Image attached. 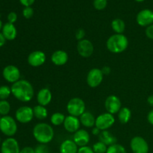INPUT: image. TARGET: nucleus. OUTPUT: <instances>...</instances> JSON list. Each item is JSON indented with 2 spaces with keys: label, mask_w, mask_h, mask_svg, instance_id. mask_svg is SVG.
Returning <instances> with one entry per match:
<instances>
[{
  "label": "nucleus",
  "mask_w": 153,
  "mask_h": 153,
  "mask_svg": "<svg viewBox=\"0 0 153 153\" xmlns=\"http://www.w3.org/2000/svg\"><path fill=\"white\" fill-rule=\"evenodd\" d=\"M10 89L12 95L22 102H28L34 98V88L28 81L25 79L13 83Z\"/></svg>",
  "instance_id": "nucleus-1"
},
{
  "label": "nucleus",
  "mask_w": 153,
  "mask_h": 153,
  "mask_svg": "<svg viewBox=\"0 0 153 153\" xmlns=\"http://www.w3.org/2000/svg\"><path fill=\"white\" fill-rule=\"evenodd\" d=\"M33 136L40 144H47L54 138L55 132L52 126L46 123H40L33 128Z\"/></svg>",
  "instance_id": "nucleus-2"
},
{
  "label": "nucleus",
  "mask_w": 153,
  "mask_h": 153,
  "mask_svg": "<svg viewBox=\"0 0 153 153\" xmlns=\"http://www.w3.org/2000/svg\"><path fill=\"white\" fill-rule=\"evenodd\" d=\"M128 38L123 34H114L107 40L106 46L111 52L119 54L123 52L128 48Z\"/></svg>",
  "instance_id": "nucleus-3"
},
{
  "label": "nucleus",
  "mask_w": 153,
  "mask_h": 153,
  "mask_svg": "<svg viewBox=\"0 0 153 153\" xmlns=\"http://www.w3.org/2000/svg\"><path fill=\"white\" fill-rule=\"evenodd\" d=\"M17 124L12 117L2 116L0 118V131L4 135L11 137L17 131Z\"/></svg>",
  "instance_id": "nucleus-4"
},
{
  "label": "nucleus",
  "mask_w": 153,
  "mask_h": 153,
  "mask_svg": "<svg viewBox=\"0 0 153 153\" xmlns=\"http://www.w3.org/2000/svg\"><path fill=\"white\" fill-rule=\"evenodd\" d=\"M85 103L81 98L75 97L71 99L67 105V110L69 114L74 117H80L85 112Z\"/></svg>",
  "instance_id": "nucleus-5"
},
{
  "label": "nucleus",
  "mask_w": 153,
  "mask_h": 153,
  "mask_svg": "<svg viewBox=\"0 0 153 153\" xmlns=\"http://www.w3.org/2000/svg\"><path fill=\"white\" fill-rule=\"evenodd\" d=\"M115 123V118L113 114L110 113H104L99 115L96 118L95 126L101 131L108 129Z\"/></svg>",
  "instance_id": "nucleus-6"
},
{
  "label": "nucleus",
  "mask_w": 153,
  "mask_h": 153,
  "mask_svg": "<svg viewBox=\"0 0 153 153\" xmlns=\"http://www.w3.org/2000/svg\"><path fill=\"white\" fill-rule=\"evenodd\" d=\"M34 117L33 108L29 106H22L15 113L16 120L20 123H28L32 120Z\"/></svg>",
  "instance_id": "nucleus-7"
},
{
  "label": "nucleus",
  "mask_w": 153,
  "mask_h": 153,
  "mask_svg": "<svg viewBox=\"0 0 153 153\" xmlns=\"http://www.w3.org/2000/svg\"><path fill=\"white\" fill-rule=\"evenodd\" d=\"M130 147L133 153H148L149 145L146 140L140 136H136L131 140Z\"/></svg>",
  "instance_id": "nucleus-8"
},
{
  "label": "nucleus",
  "mask_w": 153,
  "mask_h": 153,
  "mask_svg": "<svg viewBox=\"0 0 153 153\" xmlns=\"http://www.w3.org/2000/svg\"><path fill=\"white\" fill-rule=\"evenodd\" d=\"M103 73L99 68H93L87 76V83L91 88H97L101 85L103 80Z\"/></svg>",
  "instance_id": "nucleus-9"
},
{
  "label": "nucleus",
  "mask_w": 153,
  "mask_h": 153,
  "mask_svg": "<svg viewBox=\"0 0 153 153\" xmlns=\"http://www.w3.org/2000/svg\"><path fill=\"white\" fill-rule=\"evenodd\" d=\"M2 76L7 82L13 84L19 80L20 71L16 66L7 65L3 69Z\"/></svg>",
  "instance_id": "nucleus-10"
},
{
  "label": "nucleus",
  "mask_w": 153,
  "mask_h": 153,
  "mask_svg": "<svg viewBox=\"0 0 153 153\" xmlns=\"http://www.w3.org/2000/svg\"><path fill=\"white\" fill-rule=\"evenodd\" d=\"M105 107L108 113L115 114L120 111L122 108L121 101L118 97L115 95H111L107 97L105 102Z\"/></svg>",
  "instance_id": "nucleus-11"
},
{
  "label": "nucleus",
  "mask_w": 153,
  "mask_h": 153,
  "mask_svg": "<svg viewBox=\"0 0 153 153\" xmlns=\"http://www.w3.org/2000/svg\"><path fill=\"white\" fill-rule=\"evenodd\" d=\"M94 47L91 41L87 39L80 40L77 43V52L83 58H89L93 55Z\"/></svg>",
  "instance_id": "nucleus-12"
},
{
  "label": "nucleus",
  "mask_w": 153,
  "mask_h": 153,
  "mask_svg": "<svg viewBox=\"0 0 153 153\" xmlns=\"http://www.w3.org/2000/svg\"><path fill=\"white\" fill-rule=\"evenodd\" d=\"M46 54L40 50H36L31 52L28 56V64L33 67H38L43 65L46 62Z\"/></svg>",
  "instance_id": "nucleus-13"
},
{
  "label": "nucleus",
  "mask_w": 153,
  "mask_h": 153,
  "mask_svg": "<svg viewBox=\"0 0 153 153\" xmlns=\"http://www.w3.org/2000/svg\"><path fill=\"white\" fill-rule=\"evenodd\" d=\"M136 21L142 27H148L153 24V11L149 9H143L137 15Z\"/></svg>",
  "instance_id": "nucleus-14"
},
{
  "label": "nucleus",
  "mask_w": 153,
  "mask_h": 153,
  "mask_svg": "<svg viewBox=\"0 0 153 153\" xmlns=\"http://www.w3.org/2000/svg\"><path fill=\"white\" fill-rule=\"evenodd\" d=\"M19 143L13 137H7L1 143V153H19Z\"/></svg>",
  "instance_id": "nucleus-15"
},
{
  "label": "nucleus",
  "mask_w": 153,
  "mask_h": 153,
  "mask_svg": "<svg viewBox=\"0 0 153 153\" xmlns=\"http://www.w3.org/2000/svg\"><path fill=\"white\" fill-rule=\"evenodd\" d=\"M64 127L66 131L70 133H75L79 130L80 128L81 122L80 120L78 119L77 117L69 115L65 118V120L64 123Z\"/></svg>",
  "instance_id": "nucleus-16"
},
{
  "label": "nucleus",
  "mask_w": 153,
  "mask_h": 153,
  "mask_svg": "<svg viewBox=\"0 0 153 153\" xmlns=\"http://www.w3.org/2000/svg\"><path fill=\"white\" fill-rule=\"evenodd\" d=\"M91 140V136L89 132L85 129H79L74 133L73 141L76 143L78 146H85Z\"/></svg>",
  "instance_id": "nucleus-17"
},
{
  "label": "nucleus",
  "mask_w": 153,
  "mask_h": 153,
  "mask_svg": "<svg viewBox=\"0 0 153 153\" xmlns=\"http://www.w3.org/2000/svg\"><path fill=\"white\" fill-rule=\"evenodd\" d=\"M52 100V92L49 88H42L38 91L37 94V101L38 105L46 106L51 102Z\"/></svg>",
  "instance_id": "nucleus-18"
},
{
  "label": "nucleus",
  "mask_w": 153,
  "mask_h": 153,
  "mask_svg": "<svg viewBox=\"0 0 153 153\" xmlns=\"http://www.w3.org/2000/svg\"><path fill=\"white\" fill-rule=\"evenodd\" d=\"M69 56L67 52L64 50H57L52 53L51 61L55 66H63L68 61Z\"/></svg>",
  "instance_id": "nucleus-19"
},
{
  "label": "nucleus",
  "mask_w": 153,
  "mask_h": 153,
  "mask_svg": "<svg viewBox=\"0 0 153 153\" xmlns=\"http://www.w3.org/2000/svg\"><path fill=\"white\" fill-rule=\"evenodd\" d=\"M1 33L6 40H13L17 36V30L15 25L8 22L3 25Z\"/></svg>",
  "instance_id": "nucleus-20"
},
{
  "label": "nucleus",
  "mask_w": 153,
  "mask_h": 153,
  "mask_svg": "<svg viewBox=\"0 0 153 153\" xmlns=\"http://www.w3.org/2000/svg\"><path fill=\"white\" fill-rule=\"evenodd\" d=\"M79 148L72 140H65L60 146V153H78Z\"/></svg>",
  "instance_id": "nucleus-21"
},
{
  "label": "nucleus",
  "mask_w": 153,
  "mask_h": 153,
  "mask_svg": "<svg viewBox=\"0 0 153 153\" xmlns=\"http://www.w3.org/2000/svg\"><path fill=\"white\" fill-rule=\"evenodd\" d=\"M81 124L87 128H92L95 126L96 118L92 113L89 111H85L80 116Z\"/></svg>",
  "instance_id": "nucleus-22"
},
{
  "label": "nucleus",
  "mask_w": 153,
  "mask_h": 153,
  "mask_svg": "<svg viewBox=\"0 0 153 153\" xmlns=\"http://www.w3.org/2000/svg\"><path fill=\"white\" fill-rule=\"evenodd\" d=\"M99 140H100V141L105 143L106 146H108L117 143V140L116 137L114 136L110 131H107V130L101 131V133L99 135Z\"/></svg>",
  "instance_id": "nucleus-23"
},
{
  "label": "nucleus",
  "mask_w": 153,
  "mask_h": 153,
  "mask_svg": "<svg viewBox=\"0 0 153 153\" xmlns=\"http://www.w3.org/2000/svg\"><path fill=\"white\" fill-rule=\"evenodd\" d=\"M131 117V111L128 108H121L120 111L118 112V119L120 122L123 124H126L129 122Z\"/></svg>",
  "instance_id": "nucleus-24"
},
{
  "label": "nucleus",
  "mask_w": 153,
  "mask_h": 153,
  "mask_svg": "<svg viewBox=\"0 0 153 153\" xmlns=\"http://www.w3.org/2000/svg\"><path fill=\"white\" fill-rule=\"evenodd\" d=\"M33 111H34V117L37 118V120H45L48 116V111L45 106L37 105L33 108Z\"/></svg>",
  "instance_id": "nucleus-25"
},
{
  "label": "nucleus",
  "mask_w": 153,
  "mask_h": 153,
  "mask_svg": "<svg viewBox=\"0 0 153 153\" xmlns=\"http://www.w3.org/2000/svg\"><path fill=\"white\" fill-rule=\"evenodd\" d=\"M111 28L116 34H123L126 29L125 22L119 18L114 19L111 22Z\"/></svg>",
  "instance_id": "nucleus-26"
},
{
  "label": "nucleus",
  "mask_w": 153,
  "mask_h": 153,
  "mask_svg": "<svg viewBox=\"0 0 153 153\" xmlns=\"http://www.w3.org/2000/svg\"><path fill=\"white\" fill-rule=\"evenodd\" d=\"M65 118L66 117L64 114L60 113V112H55V114H53L51 116V123L53 126H61L62 125V124H64Z\"/></svg>",
  "instance_id": "nucleus-27"
},
{
  "label": "nucleus",
  "mask_w": 153,
  "mask_h": 153,
  "mask_svg": "<svg viewBox=\"0 0 153 153\" xmlns=\"http://www.w3.org/2000/svg\"><path fill=\"white\" fill-rule=\"evenodd\" d=\"M106 153H127V152L123 145L115 143L108 147Z\"/></svg>",
  "instance_id": "nucleus-28"
},
{
  "label": "nucleus",
  "mask_w": 153,
  "mask_h": 153,
  "mask_svg": "<svg viewBox=\"0 0 153 153\" xmlns=\"http://www.w3.org/2000/svg\"><path fill=\"white\" fill-rule=\"evenodd\" d=\"M10 111V105L7 100H0V114L7 116Z\"/></svg>",
  "instance_id": "nucleus-29"
},
{
  "label": "nucleus",
  "mask_w": 153,
  "mask_h": 153,
  "mask_svg": "<svg viewBox=\"0 0 153 153\" xmlns=\"http://www.w3.org/2000/svg\"><path fill=\"white\" fill-rule=\"evenodd\" d=\"M11 94V89L7 85L0 86V100H6Z\"/></svg>",
  "instance_id": "nucleus-30"
},
{
  "label": "nucleus",
  "mask_w": 153,
  "mask_h": 153,
  "mask_svg": "<svg viewBox=\"0 0 153 153\" xmlns=\"http://www.w3.org/2000/svg\"><path fill=\"white\" fill-rule=\"evenodd\" d=\"M92 149L95 153H106L108 147L102 142L98 141L96 143H94Z\"/></svg>",
  "instance_id": "nucleus-31"
},
{
  "label": "nucleus",
  "mask_w": 153,
  "mask_h": 153,
  "mask_svg": "<svg viewBox=\"0 0 153 153\" xmlns=\"http://www.w3.org/2000/svg\"><path fill=\"white\" fill-rule=\"evenodd\" d=\"M107 4L108 0H94V7L98 10H104Z\"/></svg>",
  "instance_id": "nucleus-32"
},
{
  "label": "nucleus",
  "mask_w": 153,
  "mask_h": 153,
  "mask_svg": "<svg viewBox=\"0 0 153 153\" xmlns=\"http://www.w3.org/2000/svg\"><path fill=\"white\" fill-rule=\"evenodd\" d=\"M22 15L25 19H30L34 15V9L31 7H25L22 10Z\"/></svg>",
  "instance_id": "nucleus-33"
},
{
  "label": "nucleus",
  "mask_w": 153,
  "mask_h": 153,
  "mask_svg": "<svg viewBox=\"0 0 153 153\" xmlns=\"http://www.w3.org/2000/svg\"><path fill=\"white\" fill-rule=\"evenodd\" d=\"M34 153H49V147L46 144H39L34 149Z\"/></svg>",
  "instance_id": "nucleus-34"
},
{
  "label": "nucleus",
  "mask_w": 153,
  "mask_h": 153,
  "mask_svg": "<svg viewBox=\"0 0 153 153\" xmlns=\"http://www.w3.org/2000/svg\"><path fill=\"white\" fill-rule=\"evenodd\" d=\"M16 20H17V14L15 12H10L7 15V21H8V22L13 24L14 22H16Z\"/></svg>",
  "instance_id": "nucleus-35"
},
{
  "label": "nucleus",
  "mask_w": 153,
  "mask_h": 153,
  "mask_svg": "<svg viewBox=\"0 0 153 153\" xmlns=\"http://www.w3.org/2000/svg\"><path fill=\"white\" fill-rule=\"evenodd\" d=\"M85 37V30L82 29V28H79L77 30L76 33V40H78L79 41L80 40H84V37Z\"/></svg>",
  "instance_id": "nucleus-36"
},
{
  "label": "nucleus",
  "mask_w": 153,
  "mask_h": 153,
  "mask_svg": "<svg viewBox=\"0 0 153 153\" xmlns=\"http://www.w3.org/2000/svg\"><path fill=\"white\" fill-rule=\"evenodd\" d=\"M78 153H95L93 150V149L91 147L88 146H82V147L79 148V150H78Z\"/></svg>",
  "instance_id": "nucleus-37"
},
{
  "label": "nucleus",
  "mask_w": 153,
  "mask_h": 153,
  "mask_svg": "<svg viewBox=\"0 0 153 153\" xmlns=\"http://www.w3.org/2000/svg\"><path fill=\"white\" fill-rule=\"evenodd\" d=\"M145 33H146V35L148 38L153 40V24L150 25L149 26L146 27Z\"/></svg>",
  "instance_id": "nucleus-38"
},
{
  "label": "nucleus",
  "mask_w": 153,
  "mask_h": 153,
  "mask_svg": "<svg viewBox=\"0 0 153 153\" xmlns=\"http://www.w3.org/2000/svg\"><path fill=\"white\" fill-rule=\"evenodd\" d=\"M19 1L25 7H31V5L34 4L35 0H19Z\"/></svg>",
  "instance_id": "nucleus-39"
},
{
  "label": "nucleus",
  "mask_w": 153,
  "mask_h": 153,
  "mask_svg": "<svg viewBox=\"0 0 153 153\" xmlns=\"http://www.w3.org/2000/svg\"><path fill=\"white\" fill-rule=\"evenodd\" d=\"M19 153H34V149L31 146H25V147L20 149Z\"/></svg>",
  "instance_id": "nucleus-40"
},
{
  "label": "nucleus",
  "mask_w": 153,
  "mask_h": 153,
  "mask_svg": "<svg viewBox=\"0 0 153 153\" xmlns=\"http://www.w3.org/2000/svg\"><path fill=\"white\" fill-rule=\"evenodd\" d=\"M147 120L151 125L153 126V109L150 111L147 114Z\"/></svg>",
  "instance_id": "nucleus-41"
},
{
  "label": "nucleus",
  "mask_w": 153,
  "mask_h": 153,
  "mask_svg": "<svg viewBox=\"0 0 153 153\" xmlns=\"http://www.w3.org/2000/svg\"><path fill=\"white\" fill-rule=\"evenodd\" d=\"M101 70L103 75H108L111 73V68L109 67H108V66H105V67H103Z\"/></svg>",
  "instance_id": "nucleus-42"
},
{
  "label": "nucleus",
  "mask_w": 153,
  "mask_h": 153,
  "mask_svg": "<svg viewBox=\"0 0 153 153\" xmlns=\"http://www.w3.org/2000/svg\"><path fill=\"white\" fill-rule=\"evenodd\" d=\"M6 39L4 38V37L3 36L2 33L0 32V48L2 47L4 44H5Z\"/></svg>",
  "instance_id": "nucleus-43"
},
{
  "label": "nucleus",
  "mask_w": 153,
  "mask_h": 153,
  "mask_svg": "<svg viewBox=\"0 0 153 153\" xmlns=\"http://www.w3.org/2000/svg\"><path fill=\"white\" fill-rule=\"evenodd\" d=\"M101 130L100 129H99L98 128H97V127H96L95 126V128H93V130H92V134H94V135H100V133H101Z\"/></svg>",
  "instance_id": "nucleus-44"
},
{
  "label": "nucleus",
  "mask_w": 153,
  "mask_h": 153,
  "mask_svg": "<svg viewBox=\"0 0 153 153\" xmlns=\"http://www.w3.org/2000/svg\"><path fill=\"white\" fill-rule=\"evenodd\" d=\"M147 102H148V104L149 105L153 107V95L149 96V97H148Z\"/></svg>",
  "instance_id": "nucleus-45"
},
{
  "label": "nucleus",
  "mask_w": 153,
  "mask_h": 153,
  "mask_svg": "<svg viewBox=\"0 0 153 153\" xmlns=\"http://www.w3.org/2000/svg\"><path fill=\"white\" fill-rule=\"evenodd\" d=\"M2 27H3L2 22H1V19H0V31H1V30L2 29Z\"/></svg>",
  "instance_id": "nucleus-46"
},
{
  "label": "nucleus",
  "mask_w": 153,
  "mask_h": 153,
  "mask_svg": "<svg viewBox=\"0 0 153 153\" xmlns=\"http://www.w3.org/2000/svg\"><path fill=\"white\" fill-rule=\"evenodd\" d=\"M136 1H137V2H142V1H145V0H135Z\"/></svg>",
  "instance_id": "nucleus-47"
},
{
  "label": "nucleus",
  "mask_w": 153,
  "mask_h": 153,
  "mask_svg": "<svg viewBox=\"0 0 153 153\" xmlns=\"http://www.w3.org/2000/svg\"><path fill=\"white\" fill-rule=\"evenodd\" d=\"M0 144H1V138H0Z\"/></svg>",
  "instance_id": "nucleus-48"
},
{
  "label": "nucleus",
  "mask_w": 153,
  "mask_h": 153,
  "mask_svg": "<svg viewBox=\"0 0 153 153\" xmlns=\"http://www.w3.org/2000/svg\"><path fill=\"white\" fill-rule=\"evenodd\" d=\"M54 153H57V152H54Z\"/></svg>",
  "instance_id": "nucleus-49"
}]
</instances>
